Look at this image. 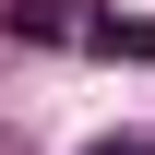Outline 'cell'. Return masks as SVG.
Masks as SVG:
<instances>
[{"instance_id": "6da1fadb", "label": "cell", "mask_w": 155, "mask_h": 155, "mask_svg": "<svg viewBox=\"0 0 155 155\" xmlns=\"http://www.w3.org/2000/svg\"><path fill=\"white\" fill-rule=\"evenodd\" d=\"M0 24L24 48H84V12H60V0H0Z\"/></svg>"}, {"instance_id": "3957f363", "label": "cell", "mask_w": 155, "mask_h": 155, "mask_svg": "<svg viewBox=\"0 0 155 155\" xmlns=\"http://www.w3.org/2000/svg\"><path fill=\"white\" fill-rule=\"evenodd\" d=\"M96 155H155V131H119V143H96Z\"/></svg>"}, {"instance_id": "7a4b0ae2", "label": "cell", "mask_w": 155, "mask_h": 155, "mask_svg": "<svg viewBox=\"0 0 155 155\" xmlns=\"http://www.w3.org/2000/svg\"><path fill=\"white\" fill-rule=\"evenodd\" d=\"M84 48H107V60H155V24H119V12H84Z\"/></svg>"}]
</instances>
